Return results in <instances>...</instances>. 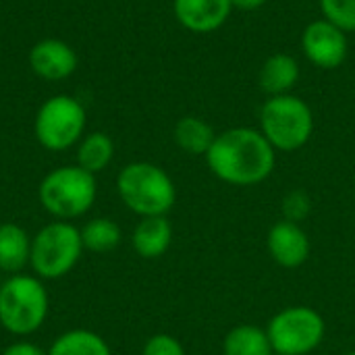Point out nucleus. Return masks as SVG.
Returning <instances> with one entry per match:
<instances>
[{
	"label": "nucleus",
	"mask_w": 355,
	"mask_h": 355,
	"mask_svg": "<svg viewBox=\"0 0 355 355\" xmlns=\"http://www.w3.org/2000/svg\"><path fill=\"white\" fill-rule=\"evenodd\" d=\"M141 355H185V349L177 337L166 335V333H158L146 341Z\"/></svg>",
	"instance_id": "obj_23"
},
{
	"label": "nucleus",
	"mask_w": 355,
	"mask_h": 355,
	"mask_svg": "<svg viewBox=\"0 0 355 355\" xmlns=\"http://www.w3.org/2000/svg\"><path fill=\"white\" fill-rule=\"evenodd\" d=\"M31 256V237L17 223L0 225V270L19 275Z\"/></svg>",
	"instance_id": "obj_15"
},
{
	"label": "nucleus",
	"mask_w": 355,
	"mask_h": 355,
	"mask_svg": "<svg viewBox=\"0 0 355 355\" xmlns=\"http://www.w3.org/2000/svg\"><path fill=\"white\" fill-rule=\"evenodd\" d=\"M270 258L283 268H300L310 258V237L300 223L281 218L266 235Z\"/></svg>",
	"instance_id": "obj_10"
},
{
	"label": "nucleus",
	"mask_w": 355,
	"mask_h": 355,
	"mask_svg": "<svg viewBox=\"0 0 355 355\" xmlns=\"http://www.w3.org/2000/svg\"><path fill=\"white\" fill-rule=\"evenodd\" d=\"M133 250L144 260L164 256L173 243V227L166 216H146L137 223L131 235Z\"/></svg>",
	"instance_id": "obj_13"
},
{
	"label": "nucleus",
	"mask_w": 355,
	"mask_h": 355,
	"mask_svg": "<svg viewBox=\"0 0 355 355\" xmlns=\"http://www.w3.org/2000/svg\"><path fill=\"white\" fill-rule=\"evenodd\" d=\"M225 355H275L266 329L254 324L233 327L223 339Z\"/></svg>",
	"instance_id": "obj_17"
},
{
	"label": "nucleus",
	"mask_w": 355,
	"mask_h": 355,
	"mask_svg": "<svg viewBox=\"0 0 355 355\" xmlns=\"http://www.w3.org/2000/svg\"><path fill=\"white\" fill-rule=\"evenodd\" d=\"M121 227L106 218V216H100V218H92L89 223H85V227L81 229V241H83V248L89 250V252H96V254H106V252H112L119 243H121Z\"/></svg>",
	"instance_id": "obj_20"
},
{
	"label": "nucleus",
	"mask_w": 355,
	"mask_h": 355,
	"mask_svg": "<svg viewBox=\"0 0 355 355\" xmlns=\"http://www.w3.org/2000/svg\"><path fill=\"white\" fill-rule=\"evenodd\" d=\"M33 131L42 148L50 152L69 150L83 137L85 108L73 96H54L40 106Z\"/></svg>",
	"instance_id": "obj_8"
},
{
	"label": "nucleus",
	"mask_w": 355,
	"mask_h": 355,
	"mask_svg": "<svg viewBox=\"0 0 355 355\" xmlns=\"http://www.w3.org/2000/svg\"><path fill=\"white\" fill-rule=\"evenodd\" d=\"M173 137H175V144L185 154L206 156L208 150L212 148L214 139H216V133H214L212 125L206 123L204 119L193 116V114H187V116H183V119L177 121L175 131H173Z\"/></svg>",
	"instance_id": "obj_16"
},
{
	"label": "nucleus",
	"mask_w": 355,
	"mask_h": 355,
	"mask_svg": "<svg viewBox=\"0 0 355 355\" xmlns=\"http://www.w3.org/2000/svg\"><path fill=\"white\" fill-rule=\"evenodd\" d=\"M345 355H355V352H349V354H345Z\"/></svg>",
	"instance_id": "obj_26"
},
{
	"label": "nucleus",
	"mask_w": 355,
	"mask_h": 355,
	"mask_svg": "<svg viewBox=\"0 0 355 355\" xmlns=\"http://www.w3.org/2000/svg\"><path fill=\"white\" fill-rule=\"evenodd\" d=\"M300 81V64L291 54L277 52L268 56L258 73V83L260 89L272 98V96H285L291 94V89Z\"/></svg>",
	"instance_id": "obj_14"
},
{
	"label": "nucleus",
	"mask_w": 355,
	"mask_h": 355,
	"mask_svg": "<svg viewBox=\"0 0 355 355\" xmlns=\"http://www.w3.org/2000/svg\"><path fill=\"white\" fill-rule=\"evenodd\" d=\"M327 324L318 310L308 306H289L277 312L266 335L275 355H308L324 341Z\"/></svg>",
	"instance_id": "obj_7"
},
{
	"label": "nucleus",
	"mask_w": 355,
	"mask_h": 355,
	"mask_svg": "<svg viewBox=\"0 0 355 355\" xmlns=\"http://www.w3.org/2000/svg\"><path fill=\"white\" fill-rule=\"evenodd\" d=\"M347 33L327 19L312 21L302 33V50L306 58L324 71L337 69L347 58Z\"/></svg>",
	"instance_id": "obj_9"
},
{
	"label": "nucleus",
	"mask_w": 355,
	"mask_h": 355,
	"mask_svg": "<svg viewBox=\"0 0 355 355\" xmlns=\"http://www.w3.org/2000/svg\"><path fill=\"white\" fill-rule=\"evenodd\" d=\"M268 0H231L233 8H239V10H256L260 6H264Z\"/></svg>",
	"instance_id": "obj_25"
},
{
	"label": "nucleus",
	"mask_w": 355,
	"mask_h": 355,
	"mask_svg": "<svg viewBox=\"0 0 355 355\" xmlns=\"http://www.w3.org/2000/svg\"><path fill=\"white\" fill-rule=\"evenodd\" d=\"M50 297L42 279L10 275L0 285V324L15 337L33 335L48 318Z\"/></svg>",
	"instance_id": "obj_4"
},
{
	"label": "nucleus",
	"mask_w": 355,
	"mask_h": 355,
	"mask_svg": "<svg viewBox=\"0 0 355 355\" xmlns=\"http://www.w3.org/2000/svg\"><path fill=\"white\" fill-rule=\"evenodd\" d=\"M320 8L324 19L345 33L355 31V0H320Z\"/></svg>",
	"instance_id": "obj_21"
},
{
	"label": "nucleus",
	"mask_w": 355,
	"mask_h": 355,
	"mask_svg": "<svg viewBox=\"0 0 355 355\" xmlns=\"http://www.w3.org/2000/svg\"><path fill=\"white\" fill-rule=\"evenodd\" d=\"M83 250L81 231L67 220H56L31 237L29 264L37 279L56 281L75 268Z\"/></svg>",
	"instance_id": "obj_6"
},
{
	"label": "nucleus",
	"mask_w": 355,
	"mask_h": 355,
	"mask_svg": "<svg viewBox=\"0 0 355 355\" xmlns=\"http://www.w3.org/2000/svg\"><path fill=\"white\" fill-rule=\"evenodd\" d=\"M37 198L42 208L56 220L79 218L92 210L98 198L96 175L87 173L79 164L58 166L42 179Z\"/></svg>",
	"instance_id": "obj_3"
},
{
	"label": "nucleus",
	"mask_w": 355,
	"mask_h": 355,
	"mask_svg": "<svg viewBox=\"0 0 355 355\" xmlns=\"http://www.w3.org/2000/svg\"><path fill=\"white\" fill-rule=\"evenodd\" d=\"M260 133L277 152H297L314 133L312 108L293 94L272 96L260 108Z\"/></svg>",
	"instance_id": "obj_5"
},
{
	"label": "nucleus",
	"mask_w": 355,
	"mask_h": 355,
	"mask_svg": "<svg viewBox=\"0 0 355 355\" xmlns=\"http://www.w3.org/2000/svg\"><path fill=\"white\" fill-rule=\"evenodd\" d=\"M216 179L235 187H252L266 181L277 164V150L252 127H233L216 135L206 154Z\"/></svg>",
	"instance_id": "obj_1"
},
{
	"label": "nucleus",
	"mask_w": 355,
	"mask_h": 355,
	"mask_svg": "<svg viewBox=\"0 0 355 355\" xmlns=\"http://www.w3.org/2000/svg\"><path fill=\"white\" fill-rule=\"evenodd\" d=\"M231 10V0H173L177 21L193 33H212L220 29Z\"/></svg>",
	"instance_id": "obj_12"
},
{
	"label": "nucleus",
	"mask_w": 355,
	"mask_h": 355,
	"mask_svg": "<svg viewBox=\"0 0 355 355\" xmlns=\"http://www.w3.org/2000/svg\"><path fill=\"white\" fill-rule=\"evenodd\" d=\"M123 204L137 216H166L177 202V189L168 173L152 162H131L116 177Z\"/></svg>",
	"instance_id": "obj_2"
},
{
	"label": "nucleus",
	"mask_w": 355,
	"mask_h": 355,
	"mask_svg": "<svg viewBox=\"0 0 355 355\" xmlns=\"http://www.w3.org/2000/svg\"><path fill=\"white\" fill-rule=\"evenodd\" d=\"M29 67L46 81H62L75 73L77 54L62 40H42L29 52Z\"/></svg>",
	"instance_id": "obj_11"
},
{
	"label": "nucleus",
	"mask_w": 355,
	"mask_h": 355,
	"mask_svg": "<svg viewBox=\"0 0 355 355\" xmlns=\"http://www.w3.org/2000/svg\"><path fill=\"white\" fill-rule=\"evenodd\" d=\"M310 210H312V200L304 189H293L283 198L281 212H283L285 220L302 223L310 216Z\"/></svg>",
	"instance_id": "obj_22"
},
{
	"label": "nucleus",
	"mask_w": 355,
	"mask_h": 355,
	"mask_svg": "<svg viewBox=\"0 0 355 355\" xmlns=\"http://www.w3.org/2000/svg\"><path fill=\"white\" fill-rule=\"evenodd\" d=\"M48 355H112V352L98 333L87 329H73L54 339Z\"/></svg>",
	"instance_id": "obj_18"
},
{
	"label": "nucleus",
	"mask_w": 355,
	"mask_h": 355,
	"mask_svg": "<svg viewBox=\"0 0 355 355\" xmlns=\"http://www.w3.org/2000/svg\"><path fill=\"white\" fill-rule=\"evenodd\" d=\"M112 158H114V144L102 131L89 133L81 137V141L77 144V164L92 175L104 171L112 162Z\"/></svg>",
	"instance_id": "obj_19"
},
{
	"label": "nucleus",
	"mask_w": 355,
	"mask_h": 355,
	"mask_svg": "<svg viewBox=\"0 0 355 355\" xmlns=\"http://www.w3.org/2000/svg\"><path fill=\"white\" fill-rule=\"evenodd\" d=\"M2 355H48L40 345L31 343V341H15L10 343Z\"/></svg>",
	"instance_id": "obj_24"
}]
</instances>
